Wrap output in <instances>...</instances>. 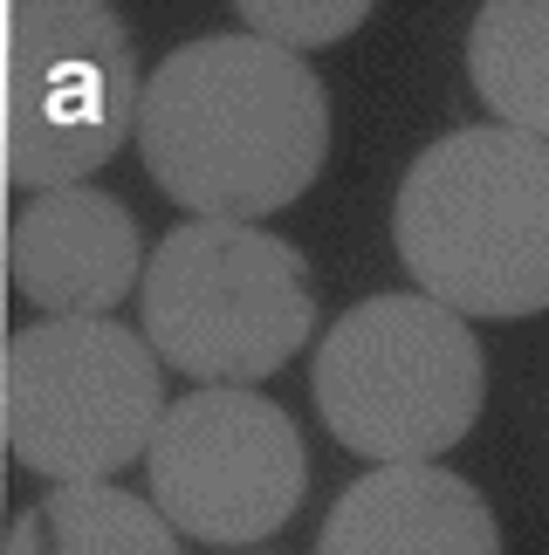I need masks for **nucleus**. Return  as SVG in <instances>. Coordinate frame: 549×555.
<instances>
[{"instance_id": "nucleus-1", "label": "nucleus", "mask_w": 549, "mask_h": 555, "mask_svg": "<svg viewBox=\"0 0 549 555\" xmlns=\"http://www.w3.org/2000/svg\"><path fill=\"white\" fill-rule=\"evenodd\" d=\"M138 152L173 206L255 227L323 172L330 96L303 55L261 35H200L144 76Z\"/></svg>"}, {"instance_id": "nucleus-2", "label": "nucleus", "mask_w": 549, "mask_h": 555, "mask_svg": "<svg viewBox=\"0 0 549 555\" xmlns=\"http://www.w3.org/2000/svg\"><path fill=\"white\" fill-rule=\"evenodd\" d=\"M398 261L454 315L549 309V144L474 124L426 144L398 185Z\"/></svg>"}, {"instance_id": "nucleus-3", "label": "nucleus", "mask_w": 549, "mask_h": 555, "mask_svg": "<svg viewBox=\"0 0 549 555\" xmlns=\"http://www.w3.org/2000/svg\"><path fill=\"white\" fill-rule=\"evenodd\" d=\"M309 384L336 446L378 466H433L474 433L488 398L468 315L433 295H371L336 315Z\"/></svg>"}, {"instance_id": "nucleus-4", "label": "nucleus", "mask_w": 549, "mask_h": 555, "mask_svg": "<svg viewBox=\"0 0 549 555\" xmlns=\"http://www.w3.org/2000/svg\"><path fill=\"white\" fill-rule=\"evenodd\" d=\"M144 344L200 391H247L309 344V261L241 220H186L144 268Z\"/></svg>"}, {"instance_id": "nucleus-5", "label": "nucleus", "mask_w": 549, "mask_h": 555, "mask_svg": "<svg viewBox=\"0 0 549 555\" xmlns=\"http://www.w3.org/2000/svg\"><path fill=\"white\" fill-rule=\"evenodd\" d=\"M158 350L124 323H28L8 344V453L41 480L103 487L165 425Z\"/></svg>"}, {"instance_id": "nucleus-6", "label": "nucleus", "mask_w": 549, "mask_h": 555, "mask_svg": "<svg viewBox=\"0 0 549 555\" xmlns=\"http://www.w3.org/2000/svg\"><path fill=\"white\" fill-rule=\"evenodd\" d=\"M138 62L111 8L14 0L8 8V179L69 192L124 138H138Z\"/></svg>"}, {"instance_id": "nucleus-7", "label": "nucleus", "mask_w": 549, "mask_h": 555, "mask_svg": "<svg viewBox=\"0 0 549 555\" xmlns=\"http://www.w3.org/2000/svg\"><path fill=\"white\" fill-rule=\"evenodd\" d=\"M309 487L303 433L261 391H193L152 439V507L173 535L241 548L274 535Z\"/></svg>"}, {"instance_id": "nucleus-8", "label": "nucleus", "mask_w": 549, "mask_h": 555, "mask_svg": "<svg viewBox=\"0 0 549 555\" xmlns=\"http://www.w3.org/2000/svg\"><path fill=\"white\" fill-rule=\"evenodd\" d=\"M152 268L138 241L131 206L111 192H28L8 227V274L28 309H49V323H103Z\"/></svg>"}, {"instance_id": "nucleus-9", "label": "nucleus", "mask_w": 549, "mask_h": 555, "mask_svg": "<svg viewBox=\"0 0 549 555\" xmlns=\"http://www.w3.org/2000/svg\"><path fill=\"white\" fill-rule=\"evenodd\" d=\"M316 555H501V528L447 466H378L344 487Z\"/></svg>"}, {"instance_id": "nucleus-10", "label": "nucleus", "mask_w": 549, "mask_h": 555, "mask_svg": "<svg viewBox=\"0 0 549 555\" xmlns=\"http://www.w3.org/2000/svg\"><path fill=\"white\" fill-rule=\"evenodd\" d=\"M8 555H179V542L173 521L124 487H55L14 515Z\"/></svg>"}, {"instance_id": "nucleus-11", "label": "nucleus", "mask_w": 549, "mask_h": 555, "mask_svg": "<svg viewBox=\"0 0 549 555\" xmlns=\"http://www.w3.org/2000/svg\"><path fill=\"white\" fill-rule=\"evenodd\" d=\"M468 76L509 131L549 144V0H488L468 35Z\"/></svg>"}, {"instance_id": "nucleus-12", "label": "nucleus", "mask_w": 549, "mask_h": 555, "mask_svg": "<svg viewBox=\"0 0 549 555\" xmlns=\"http://www.w3.org/2000/svg\"><path fill=\"white\" fill-rule=\"evenodd\" d=\"M371 21L365 0H247L241 8V28L274 41V49H330V41L357 35Z\"/></svg>"}]
</instances>
